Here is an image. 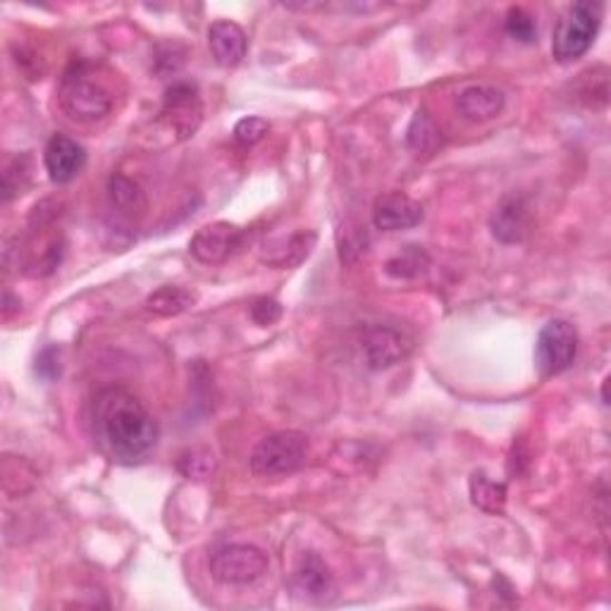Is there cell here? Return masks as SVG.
I'll list each match as a JSON object with an SVG mask.
<instances>
[{
	"mask_svg": "<svg viewBox=\"0 0 611 611\" xmlns=\"http://www.w3.org/2000/svg\"><path fill=\"white\" fill-rule=\"evenodd\" d=\"M89 425L96 447L116 463H137L158 444V423L143 401L118 384L93 394Z\"/></svg>",
	"mask_w": 611,
	"mask_h": 611,
	"instance_id": "6da1fadb",
	"label": "cell"
},
{
	"mask_svg": "<svg viewBox=\"0 0 611 611\" xmlns=\"http://www.w3.org/2000/svg\"><path fill=\"white\" fill-rule=\"evenodd\" d=\"M309 457V438L299 430H278L253 447L251 473L259 478H282L297 473Z\"/></svg>",
	"mask_w": 611,
	"mask_h": 611,
	"instance_id": "7a4b0ae2",
	"label": "cell"
},
{
	"mask_svg": "<svg viewBox=\"0 0 611 611\" xmlns=\"http://www.w3.org/2000/svg\"><path fill=\"white\" fill-rule=\"evenodd\" d=\"M602 24V6L575 3L559 20L552 39V56L557 62H573L583 58L598 37Z\"/></svg>",
	"mask_w": 611,
	"mask_h": 611,
	"instance_id": "3957f363",
	"label": "cell"
},
{
	"mask_svg": "<svg viewBox=\"0 0 611 611\" xmlns=\"http://www.w3.org/2000/svg\"><path fill=\"white\" fill-rule=\"evenodd\" d=\"M58 99L62 112H66L70 120L82 124L99 122L112 110L110 91L103 84L89 79V74H84L82 70L68 72L62 77Z\"/></svg>",
	"mask_w": 611,
	"mask_h": 611,
	"instance_id": "277c9868",
	"label": "cell"
},
{
	"mask_svg": "<svg viewBox=\"0 0 611 611\" xmlns=\"http://www.w3.org/2000/svg\"><path fill=\"white\" fill-rule=\"evenodd\" d=\"M158 122L168 134H172L174 141H187L194 137L203 122V101L199 87L194 82H174L168 87Z\"/></svg>",
	"mask_w": 611,
	"mask_h": 611,
	"instance_id": "5b68a950",
	"label": "cell"
},
{
	"mask_svg": "<svg viewBox=\"0 0 611 611\" xmlns=\"http://www.w3.org/2000/svg\"><path fill=\"white\" fill-rule=\"evenodd\" d=\"M270 559L256 544H224L211 554V575L222 585H249L268 571Z\"/></svg>",
	"mask_w": 611,
	"mask_h": 611,
	"instance_id": "8992f818",
	"label": "cell"
},
{
	"mask_svg": "<svg viewBox=\"0 0 611 611\" xmlns=\"http://www.w3.org/2000/svg\"><path fill=\"white\" fill-rule=\"evenodd\" d=\"M578 357V330L564 318H554L547 323L535 344V361L542 378H554L569 371Z\"/></svg>",
	"mask_w": 611,
	"mask_h": 611,
	"instance_id": "52a82bcc",
	"label": "cell"
},
{
	"mask_svg": "<svg viewBox=\"0 0 611 611\" xmlns=\"http://www.w3.org/2000/svg\"><path fill=\"white\" fill-rule=\"evenodd\" d=\"M415 347L413 334L392 323H373L363 330L361 351L371 371H384L411 357Z\"/></svg>",
	"mask_w": 611,
	"mask_h": 611,
	"instance_id": "ba28073f",
	"label": "cell"
},
{
	"mask_svg": "<svg viewBox=\"0 0 611 611\" xmlns=\"http://www.w3.org/2000/svg\"><path fill=\"white\" fill-rule=\"evenodd\" d=\"M241 244H244V230L232 222L218 220L197 230V234L189 241V253L199 263L218 266L228 261Z\"/></svg>",
	"mask_w": 611,
	"mask_h": 611,
	"instance_id": "9c48e42d",
	"label": "cell"
},
{
	"mask_svg": "<svg viewBox=\"0 0 611 611\" xmlns=\"http://www.w3.org/2000/svg\"><path fill=\"white\" fill-rule=\"evenodd\" d=\"M43 166L56 184H68L84 170L87 151L79 141L66 134H56L48 139L43 149Z\"/></svg>",
	"mask_w": 611,
	"mask_h": 611,
	"instance_id": "30bf717a",
	"label": "cell"
},
{
	"mask_svg": "<svg viewBox=\"0 0 611 611\" xmlns=\"http://www.w3.org/2000/svg\"><path fill=\"white\" fill-rule=\"evenodd\" d=\"M423 220V206L409 194L401 191H392L384 194L373 206V224L382 232H399L411 230Z\"/></svg>",
	"mask_w": 611,
	"mask_h": 611,
	"instance_id": "8fae6325",
	"label": "cell"
},
{
	"mask_svg": "<svg viewBox=\"0 0 611 611\" xmlns=\"http://www.w3.org/2000/svg\"><path fill=\"white\" fill-rule=\"evenodd\" d=\"M208 48L220 68L232 70L247 58V31L232 20H218L208 27Z\"/></svg>",
	"mask_w": 611,
	"mask_h": 611,
	"instance_id": "7c38bea8",
	"label": "cell"
},
{
	"mask_svg": "<svg viewBox=\"0 0 611 611\" xmlns=\"http://www.w3.org/2000/svg\"><path fill=\"white\" fill-rule=\"evenodd\" d=\"M504 110V93L490 84H471L459 91L457 112L473 124L490 122Z\"/></svg>",
	"mask_w": 611,
	"mask_h": 611,
	"instance_id": "4fadbf2b",
	"label": "cell"
},
{
	"mask_svg": "<svg viewBox=\"0 0 611 611\" xmlns=\"http://www.w3.org/2000/svg\"><path fill=\"white\" fill-rule=\"evenodd\" d=\"M490 230L502 244H519L530 232V208L523 197H507L494 208Z\"/></svg>",
	"mask_w": 611,
	"mask_h": 611,
	"instance_id": "5bb4252c",
	"label": "cell"
},
{
	"mask_svg": "<svg viewBox=\"0 0 611 611\" xmlns=\"http://www.w3.org/2000/svg\"><path fill=\"white\" fill-rule=\"evenodd\" d=\"M292 588L309 600H325L334 594V575L323 557L315 552H306L292 573Z\"/></svg>",
	"mask_w": 611,
	"mask_h": 611,
	"instance_id": "9a60e30c",
	"label": "cell"
},
{
	"mask_svg": "<svg viewBox=\"0 0 611 611\" xmlns=\"http://www.w3.org/2000/svg\"><path fill=\"white\" fill-rule=\"evenodd\" d=\"M108 197L116 211L130 220H141L149 213V197L147 191L141 189L139 182H134L132 177H127L122 172L110 177L108 184Z\"/></svg>",
	"mask_w": 611,
	"mask_h": 611,
	"instance_id": "2e32d148",
	"label": "cell"
},
{
	"mask_svg": "<svg viewBox=\"0 0 611 611\" xmlns=\"http://www.w3.org/2000/svg\"><path fill=\"white\" fill-rule=\"evenodd\" d=\"M471 502L485 513H502L507 507V485L502 480L490 478L485 471H475L469 482Z\"/></svg>",
	"mask_w": 611,
	"mask_h": 611,
	"instance_id": "e0dca14e",
	"label": "cell"
},
{
	"mask_svg": "<svg viewBox=\"0 0 611 611\" xmlns=\"http://www.w3.org/2000/svg\"><path fill=\"white\" fill-rule=\"evenodd\" d=\"M194 303H197L194 292H189V289L177 284H166V287H158L153 294H149L147 309L160 318H174L189 311Z\"/></svg>",
	"mask_w": 611,
	"mask_h": 611,
	"instance_id": "ac0fdd59",
	"label": "cell"
},
{
	"mask_svg": "<svg viewBox=\"0 0 611 611\" xmlns=\"http://www.w3.org/2000/svg\"><path fill=\"white\" fill-rule=\"evenodd\" d=\"M407 141L415 153H432L442 147V130L425 108L415 110V116L409 124Z\"/></svg>",
	"mask_w": 611,
	"mask_h": 611,
	"instance_id": "d6986e66",
	"label": "cell"
},
{
	"mask_svg": "<svg viewBox=\"0 0 611 611\" xmlns=\"http://www.w3.org/2000/svg\"><path fill=\"white\" fill-rule=\"evenodd\" d=\"M313 244H315L313 232H297L287 241H282L280 249H268V253H263V261L276 268H294L311 253Z\"/></svg>",
	"mask_w": 611,
	"mask_h": 611,
	"instance_id": "ffe728a7",
	"label": "cell"
},
{
	"mask_svg": "<svg viewBox=\"0 0 611 611\" xmlns=\"http://www.w3.org/2000/svg\"><path fill=\"white\" fill-rule=\"evenodd\" d=\"M430 259L428 253L421 251L418 247H407L401 253H397L394 259L388 261L384 270H388V276L397 278V280H411L415 276H421V272L428 268Z\"/></svg>",
	"mask_w": 611,
	"mask_h": 611,
	"instance_id": "44dd1931",
	"label": "cell"
},
{
	"mask_svg": "<svg viewBox=\"0 0 611 611\" xmlns=\"http://www.w3.org/2000/svg\"><path fill=\"white\" fill-rule=\"evenodd\" d=\"M177 471L187 478L206 480V478H211V473L216 471V457L211 449L191 447V449H187V452L180 454V459H177Z\"/></svg>",
	"mask_w": 611,
	"mask_h": 611,
	"instance_id": "7402d4cb",
	"label": "cell"
},
{
	"mask_svg": "<svg viewBox=\"0 0 611 611\" xmlns=\"http://www.w3.org/2000/svg\"><path fill=\"white\" fill-rule=\"evenodd\" d=\"M507 34L511 39H517L521 43H533L538 41V22L533 14L523 8H511L507 12V22H504Z\"/></svg>",
	"mask_w": 611,
	"mask_h": 611,
	"instance_id": "603a6c76",
	"label": "cell"
},
{
	"mask_svg": "<svg viewBox=\"0 0 611 611\" xmlns=\"http://www.w3.org/2000/svg\"><path fill=\"white\" fill-rule=\"evenodd\" d=\"M29 182V158L14 156L6 160L3 166V201H10L14 194H20Z\"/></svg>",
	"mask_w": 611,
	"mask_h": 611,
	"instance_id": "cb8c5ba5",
	"label": "cell"
},
{
	"mask_svg": "<svg viewBox=\"0 0 611 611\" xmlns=\"http://www.w3.org/2000/svg\"><path fill=\"white\" fill-rule=\"evenodd\" d=\"M268 130H270L268 120L251 116V118H241V120L234 124L232 137H234V141L239 143V147L249 149V147H256V143H259V141H263V137L268 134Z\"/></svg>",
	"mask_w": 611,
	"mask_h": 611,
	"instance_id": "d4e9b609",
	"label": "cell"
},
{
	"mask_svg": "<svg viewBox=\"0 0 611 611\" xmlns=\"http://www.w3.org/2000/svg\"><path fill=\"white\" fill-rule=\"evenodd\" d=\"M251 318H253V323L261 325V328L278 323V320L282 318V303L276 301V299H270V297L256 299L253 306H251Z\"/></svg>",
	"mask_w": 611,
	"mask_h": 611,
	"instance_id": "484cf974",
	"label": "cell"
},
{
	"mask_svg": "<svg viewBox=\"0 0 611 611\" xmlns=\"http://www.w3.org/2000/svg\"><path fill=\"white\" fill-rule=\"evenodd\" d=\"M37 373L46 380H53L60 375V361H58V349H46L39 353L37 359Z\"/></svg>",
	"mask_w": 611,
	"mask_h": 611,
	"instance_id": "4316f807",
	"label": "cell"
}]
</instances>
